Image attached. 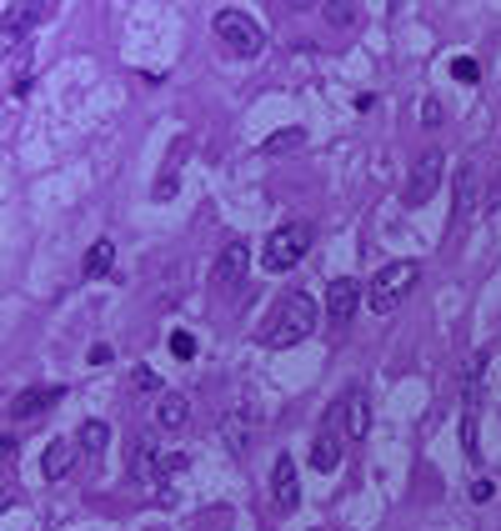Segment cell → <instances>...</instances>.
I'll use <instances>...</instances> for the list:
<instances>
[{
    "instance_id": "6da1fadb",
    "label": "cell",
    "mask_w": 501,
    "mask_h": 531,
    "mask_svg": "<svg viewBox=\"0 0 501 531\" xmlns=\"http://www.w3.org/2000/svg\"><path fill=\"white\" fill-rule=\"evenodd\" d=\"M316 321H321L316 301H311V296H301V291H286V296L276 301V311L266 316V331H261V341H266L271 351L301 346V341L316 331Z\"/></svg>"
},
{
    "instance_id": "7a4b0ae2",
    "label": "cell",
    "mask_w": 501,
    "mask_h": 531,
    "mask_svg": "<svg viewBox=\"0 0 501 531\" xmlns=\"http://www.w3.org/2000/svg\"><path fill=\"white\" fill-rule=\"evenodd\" d=\"M416 281H421V261H391V266H381V271L371 276V286H366V306L381 311V316H391V311L416 291Z\"/></svg>"
},
{
    "instance_id": "3957f363",
    "label": "cell",
    "mask_w": 501,
    "mask_h": 531,
    "mask_svg": "<svg viewBox=\"0 0 501 531\" xmlns=\"http://www.w3.org/2000/svg\"><path fill=\"white\" fill-rule=\"evenodd\" d=\"M306 251H311V226H306V221H286V226H276V231L266 236V246H261V266H266L271 276H281V271L301 266Z\"/></svg>"
},
{
    "instance_id": "277c9868",
    "label": "cell",
    "mask_w": 501,
    "mask_h": 531,
    "mask_svg": "<svg viewBox=\"0 0 501 531\" xmlns=\"http://www.w3.org/2000/svg\"><path fill=\"white\" fill-rule=\"evenodd\" d=\"M216 36H221V46L236 56V61H256L261 51H266V36H261V26L246 16V11H216Z\"/></svg>"
},
{
    "instance_id": "5b68a950",
    "label": "cell",
    "mask_w": 501,
    "mask_h": 531,
    "mask_svg": "<svg viewBox=\"0 0 501 531\" xmlns=\"http://www.w3.org/2000/svg\"><path fill=\"white\" fill-rule=\"evenodd\" d=\"M441 176H446V156H441L436 146H431V151H421V156L411 161V176H406V191H401V201H406V206H426V201L436 196Z\"/></svg>"
},
{
    "instance_id": "8992f818",
    "label": "cell",
    "mask_w": 501,
    "mask_h": 531,
    "mask_svg": "<svg viewBox=\"0 0 501 531\" xmlns=\"http://www.w3.org/2000/svg\"><path fill=\"white\" fill-rule=\"evenodd\" d=\"M361 301H366V286H361L356 276H336V281L326 286V316H331V326L346 331Z\"/></svg>"
},
{
    "instance_id": "52a82bcc",
    "label": "cell",
    "mask_w": 501,
    "mask_h": 531,
    "mask_svg": "<svg viewBox=\"0 0 501 531\" xmlns=\"http://www.w3.org/2000/svg\"><path fill=\"white\" fill-rule=\"evenodd\" d=\"M271 506H276L281 516H291V511L301 506V476H296V456H291V451H281V456L271 461Z\"/></svg>"
},
{
    "instance_id": "ba28073f",
    "label": "cell",
    "mask_w": 501,
    "mask_h": 531,
    "mask_svg": "<svg viewBox=\"0 0 501 531\" xmlns=\"http://www.w3.org/2000/svg\"><path fill=\"white\" fill-rule=\"evenodd\" d=\"M246 266H251V246H246V241H231V246L216 256V266H211V286H216V291H236V286L246 281Z\"/></svg>"
},
{
    "instance_id": "9c48e42d",
    "label": "cell",
    "mask_w": 501,
    "mask_h": 531,
    "mask_svg": "<svg viewBox=\"0 0 501 531\" xmlns=\"http://www.w3.org/2000/svg\"><path fill=\"white\" fill-rule=\"evenodd\" d=\"M61 396H66L61 386H36V391H21V396L11 401V421H36V416H46V411H51Z\"/></svg>"
},
{
    "instance_id": "30bf717a",
    "label": "cell",
    "mask_w": 501,
    "mask_h": 531,
    "mask_svg": "<svg viewBox=\"0 0 501 531\" xmlns=\"http://www.w3.org/2000/svg\"><path fill=\"white\" fill-rule=\"evenodd\" d=\"M341 426H346V441H361L371 431V401H366L361 386L351 396H341Z\"/></svg>"
},
{
    "instance_id": "8fae6325",
    "label": "cell",
    "mask_w": 501,
    "mask_h": 531,
    "mask_svg": "<svg viewBox=\"0 0 501 531\" xmlns=\"http://www.w3.org/2000/svg\"><path fill=\"white\" fill-rule=\"evenodd\" d=\"M76 451H81V446H71L66 436H56V441L46 446V456H41V471H46V481H61V476H71V466H76Z\"/></svg>"
},
{
    "instance_id": "7c38bea8",
    "label": "cell",
    "mask_w": 501,
    "mask_h": 531,
    "mask_svg": "<svg viewBox=\"0 0 501 531\" xmlns=\"http://www.w3.org/2000/svg\"><path fill=\"white\" fill-rule=\"evenodd\" d=\"M481 391H486V356H471L461 376V411H481Z\"/></svg>"
},
{
    "instance_id": "4fadbf2b",
    "label": "cell",
    "mask_w": 501,
    "mask_h": 531,
    "mask_svg": "<svg viewBox=\"0 0 501 531\" xmlns=\"http://www.w3.org/2000/svg\"><path fill=\"white\" fill-rule=\"evenodd\" d=\"M36 11H41V6H26V0H11V6L0 11V21H6V51L21 46V31H26V21L36 26Z\"/></svg>"
},
{
    "instance_id": "5bb4252c",
    "label": "cell",
    "mask_w": 501,
    "mask_h": 531,
    "mask_svg": "<svg viewBox=\"0 0 501 531\" xmlns=\"http://www.w3.org/2000/svg\"><path fill=\"white\" fill-rule=\"evenodd\" d=\"M476 186H481V171L466 161V166L456 171V226H461V221L476 211Z\"/></svg>"
},
{
    "instance_id": "9a60e30c",
    "label": "cell",
    "mask_w": 501,
    "mask_h": 531,
    "mask_svg": "<svg viewBox=\"0 0 501 531\" xmlns=\"http://www.w3.org/2000/svg\"><path fill=\"white\" fill-rule=\"evenodd\" d=\"M251 411H231L226 421H221V441H226V451L231 456H246V441H251Z\"/></svg>"
},
{
    "instance_id": "2e32d148",
    "label": "cell",
    "mask_w": 501,
    "mask_h": 531,
    "mask_svg": "<svg viewBox=\"0 0 501 531\" xmlns=\"http://www.w3.org/2000/svg\"><path fill=\"white\" fill-rule=\"evenodd\" d=\"M186 421H191V401L176 396V391H166L161 406H156V426H161V431H181Z\"/></svg>"
},
{
    "instance_id": "e0dca14e",
    "label": "cell",
    "mask_w": 501,
    "mask_h": 531,
    "mask_svg": "<svg viewBox=\"0 0 501 531\" xmlns=\"http://www.w3.org/2000/svg\"><path fill=\"white\" fill-rule=\"evenodd\" d=\"M111 266H116V246L111 241H96L86 251V261H81V276L86 281H101V276H111Z\"/></svg>"
},
{
    "instance_id": "ac0fdd59",
    "label": "cell",
    "mask_w": 501,
    "mask_h": 531,
    "mask_svg": "<svg viewBox=\"0 0 501 531\" xmlns=\"http://www.w3.org/2000/svg\"><path fill=\"white\" fill-rule=\"evenodd\" d=\"M311 466H316V471H336V466H341V436H336V431H321V436L311 441Z\"/></svg>"
},
{
    "instance_id": "d6986e66",
    "label": "cell",
    "mask_w": 501,
    "mask_h": 531,
    "mask_svg": "<svg viewBox=\"0 0 501 531\" xmlns=\"http://www.w3.org/2000/svg\"><path fill=\"white\" fill-rule=\"evenodd\" d=\"M301 146H306V131H301V126H286V131H276V136L261 141V156H291V151H301Z\"/></svg>"
},
{
    "instance_id": "ffe728a7",
    "label": "cell",
    "mask_w": 501,
    "mask_h": 531,
    "mask_svg": "<svg viewBox=\"0 0 501 531\" xmlns=\"http://www.w3.org/2000/svg\"><path fill=\"white\" fill-rule=\"evenodd\" d=\"M76 446H81V451H106V446H111V426H106V421H86L81 436H76Z\"/></svg>"
},
{
    "instance_id": "44dd1931",
    "label": "cell",
    "mask_w": 501,
    "mask_h": 531,
    "mask_svg": "<svg viewBox=\"0 0 501 531\" xmlns=\"http://www.w3.org/2000/svg\"><path fill=\"white\" fill-rule=\"evenodd\" d=\"M321 11H326L331 26H351V21H356V6H351V0H326Z\"/></svg>"
},
{
    "instance_id": "7402d4cb",
    "label": "cell",
    "mask_w": 501,
    "mask_h": 531,
    "mask_svg": "<svg viewBox=\"0 0 501 531\" xmlns=\"http://www.w3.org/2000/svg\"><path fill=\"white\" fill-rule=\"evenodd\" d=\"M451 76L466 81V86H476V81H481V66H476L471 56H456V61H451Z\"/></svg>"
},
{
    "instance_id": "603a6c76",
    "label": "cell",
    "mask_w": 501,
    "mask_h": 531,
    "mask_svg": "<svg viewBox=\"0 0 501 531\" xmlns=\"http://www.w3.org/2000/svg\"><path fill=\"white\" fill-rule=\"evenodd\" d=\"M171 356L176 361H191L196 356V336L191 331H171Z\"/></svg>"
},
{
    "instance_id": "cb8c5ba5",
    "label": "cell",
    "mask_w": 501,
    "mask_h": 531,
    "mask_svg": "<svg viewBox=\"0 0 501 531\" xmlns=\"http://www.w3.org/2000/svg\"><path fill=\"white\" fill-rule=\"evenodd\" d=\"M156 461H161V476H176V471H186V466H191V456H186V451H156Z\"/></svg>"
},
{
    "instance_id": "d4e9b609",
    "label": "cell",
    "mask_w": 501,
    "mask_h": 531,
    "mask_svg": "<svg viewBox=\"0 0 501 531\" xmlns=\"http://www.w3.org/2000/svg\"><path fill=\"white\" fill-rule=\"evenodd\" d=\"M131 381H136V391H161V371H151L146 361L131 371Z\"/></svg>"
},
{
    "instance_id": "484cf974",
    "label": "cell",
    "mask_w": 501,
    "mask_h": 531,
    "mask_svg": "<svg viewBox=\"0 0 501 531\" xmlns=\"http://www.w3.org/2000/svg\"><path fill=\"white\" fill-rule=\"evenodd\" d=\"M176 186H181V176H176V166H166V176L156 181V201H171V196H176Z\"/></svg>"
},
{
    "instance_id": "4316f807",
    "label": "cell",
    "mask_w": 501,
    "mask_h": 531,
    "mask_svg": "<svg viewBox=\"0 0 501 531\" xmlns=\"http://www.w3.org/2000/svg\"><path fill=\"white\" fill-rule=\"evenodd\" d=\"M491 496H496V481H491V476H476V481H471V501L481 506V501H491Z\"/></svg>"
},
{
    "instance_id": "83f0119b",
    "label": "cell",
    "mask_w": 501,
    "mask_h": 531,
    "mask_svg": "<svg viewBox=\"0 0 501 531\" xmlns=\"http://www.w3.org/2000/svg\"><path fill=\"white\" fill-rule=\"evenodd\" d=\"M421 121H426V126H436V121H441V101H436V96H426V101H421Z\"/></svg>"
}]
</instances>
